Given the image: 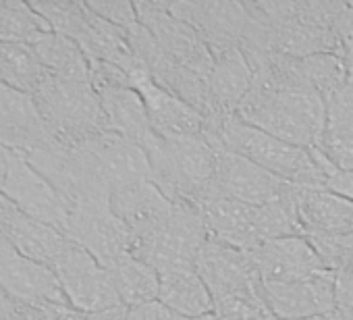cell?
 Here are the masks:
<instances>
[{"label": "cell", "mask_w": 353, "mask_h": 320, "mask_svg": "<svg viewBox=\"0 0 353 320\" xmlns=\"http://www.w3.org/2000/svg\"><path fill=\"white\" fill-rule=\"evenodd\" d=\"M152 181L172 204L200 206L216 194V143L206 131L162 139L148 150Z\"/></svg>", "instance_id": "obj_1"}, {"label": "cell", "mask_w": 353, "mask_h": 320, "mask_svg": "<svg viewBox=\"0 0 353 320\" xmlns=\"http://www.w3.org/2000/svg\"><path fill=\"white\" fill-rule=\"evenodd\" d=\"M206 133L219 137L229 150L252 160L264 171L285 179L301 190H324V173L310 150L287 143L237 114L225 117L219 125L206 127Z\"/></svg>", "instance_id": "obj_2"}, {"label": "cell", "mask_w": 353, "mask_h": 320, "mask_svg": "<svg viewBox=\"0 0 353 320\" xmlns=\"http://www.w3.org/2000/svg\"><path fill=\"white\" fill-rule=\"evenodd\" d=\"M26 158L59 192L69 212L85 206H110V186L85 143H67L52 135Z\"/></svg>", "instance_id": "obj_3"}, {"label": "cell", "mask_w": 353, "mask_h": 320, "mask_svg": "<svg viewBox=\"0 0 353 320\" xmlns=\"http://www.w3.org/2000/svg\"><path fill=\"white\" fill-rule=\"evenodd\" d=\"M34 100L48 129L67 143H83L108 131L98 92L90 81L46 75Z\"/></svg>", "instance_id": "obj_4"}, {"label": "cell", "mask_w": 353, "mask_h": 320, "mask_svg": "<svg viewBox=\"0 0 353 320\" xmlns=\"http://www.w3.org/2000/svg\"><path fill=\"white\" fill-rule=\"evenodd\" d=\"M206 241L208 231L200 210L192 204H172L158 227L133 239L131 254L156 268L158 274L196 270Z\"/></svg>", "instance_id": "obj_5"}, {"label": "cell", "mask_w": 353, "mask_h": 320, "mask_svg": "<svg viewBox=\"0 0 353 320\" xmlns=\"http://www.w3.org/2000/svg\"><path fill=\"white\" fill-rule=\"evenodd\" d=\"M137 21L154 36L160 48L179 65L208 79L214 69V57L204 38L185 21L168 11V0H137Z\"/></svg>", "instance_id": "obj_6"}, {"label": "cell", "mask_w": 353, "mask_h": 320, "mask_svg": "<svg viewBox=\"0 0 353 320\" xmlns=\"http://www.w3.org/2000/svg\"><path fill=\"white\" fill-rule=\"evenodd\" d=\"M50 270L57 274L59 285L73 310L94 314L123 306L106 268L73 241Z\"/></svg>", "instance_id": "obj_7"}, {"label": "cell", "mask_w": 353, "mask_h": 320, "mask_svg": "<svg viewBox=\"0 0 353 320\" xmlns=\"http://www.w3.org/2000/svg\"><path fill=\"white\" fill-rule=\"evenodd\" d=\"M214 143H216L214 188L219 196L233 198L250 206H268L287 198L295 190V186L264 171L262 167L254 165L252 160L243 158L241 154L229 150L219 137H214Z\"/></svg>", "instance_id": "obj_8"}, {"label": "cell", "mask_w": 353, "mask_h": 320, "mask_svg": "<svg viewBox=\"0 0 353 320\" xmlns=\"http://www.w3.org/2000/svg\"><path fill=\"white\" fill-rule=\"evenodd\" d=\"M168 11L204 38L212 57L229 48H239L250 21L248 7L241 0H176L168 3Z\"/></svg>", "instance_id": "obj_9"}, {"label": "cell", "mask_w": 353, "mask_h": 320, "mask_svg": "<svg viewBox=\"0 0 353 320\" xmlns=\"http://www.w3.org/2000/svg\"><path fill=\"white\" fill-rule=\"evenodd\" d=\"M0 192L28 217L52 225L65 233L69 221V208L65 200L30 165V160L23 154L9 150V169Z\"/></svg>", "instance_id": "obj_10"}, {"label": "cell", "mask_w": 353, "mask_h": 320, "mask_svg": "<svg viewBox=\"0 0 353 320\" xmlns=\"http://www.w3.org/2000/svg\"><path fill=\"white\" fill-rule=\"evenodd\" d=\"M65 235L90 252L102 266L131 254V231L110 206H85L69 212Z\"/></svg>", "instance_id": "obj_11"}, {"label": "cell", "mask_w": 353, "mask_h": 320, "mask_svg": "<svg viewBox=\"0 0 353 320\" xmlns=\"http://www.w3.org/2000/svg\"><path fill=\"white\" fill-rule=\"evenodd\" d=\"M250 258L264 285L301 281L330 270L305 235L268 239L252 250Z\"/></svg>", "instance_id": "obj_12"}, {"label": "cell", "mask_w": 353, "mask_h": 320, "mask_svg": "<svg viewBox=\"0 0 353 320\" xmlns=\"http://www.w3.org/2000/svg\"><path fill=\"white\" fill-rule=\"evenodd\" d=\"M0 289L19 301L69 306L57 274L48 266L23 256L3 233H0Z\"/></svg>", "instance_id": "obj_13"}, {"label": "cell", "mask_w": 353, "mask_h": 320, "mask_svg": "<svg viewBox=\"0 0 353 320\" xmlns=\"http://www.w3.org/2000/svg\"><path fill=\"white\" fill-rule=\"evenodd\" d=\"M196 272L206 283L212 299L262 289V281L252 264L250 252L231 248L210 237L198 256Z\"/></svg>", "instance_id": "obj_14"}, {"label": "cell", "mask_w": 353, "mask_h": 320, "mask_svg": "<svg viewBox=\"0 0 353 320\" xmlns=\"http://www.w3.org/2000/svg\"><path fill=\"white\" fill-rule=\"evenodd\" d=\"M332 270L289 283H262L266 303L279 320H301L330 314L336 308Z\"/></svg>", "instance_id": "obj_15"}, {"label": "cell", "mask_w": 353, "mask_h": 320, "mask_svg": "<svg viewBox=\"0 0 353 320\" xmlns=\"http://www.w3.org/2000/svg\"><path fill=\"white\" fill-rule=\"evenodd\" d=\"M131 88L139 92L152 129L156 131L158 137L172 139V137H190V135L204 133L206 127L204 114L192 104H188L185 100H181L179 96H174L172 92L158 86L150 73L133 79Z\"/></svg>", "instance_id": "obj_16"}, {"label": "cell", "mask_w": 353, "mask_h": 320, "mask_svg": "<svg viewBox=\"0 0 353 320\" xmlns=\"http://www.w3.org/2000/svg\"><path fill=\"white\" fill-rule=\"evenodd\" d=\"M52 135L34 96L0 83V146L26 156Z\"/></svg>", "instance_id": "obj_17"}, {"label": "cell", "mask_w": 353, "mask_h": 320, "mask_svg": "<svg viewBox=\"0 0 353 320\" xmlns=\"http://www.w3.org/2000/svg\"><path fill=\"white\" fill-rule=\"evenodd\" d=\"M83 143L102 169L110 194L135 183L152 181L150 156L139 143L112 131H104Z\"/></svg>", "instance_id": "obj_18"}, {"label": "cell", "mask_w": 353, "mask_h": 320, "mask_svg": "<svg viewBox=\"0 0 353 320\" xmlns=\"http://www.w3.org/2000/svg\"><path fill=\"white\" fill-rule=\"evenodd\" d=\"M252 79L254 71L241 48H229L214 54V69L208 77L210 110L204 117L206 127H214L225 117L237 112L241 100L252 88Z\"/></svg>", "instance_id": "obj_19"}, {"label": "cell", "mask_w": 353, "mask_h": 320, "mask_svg": "<svg viewBox=\"0 0 353 320\" xmlns=\"http://www.w3.org/2000/svg\"><path fill=\"white\" fill-rule=\"evenodd\" d=\"M96 92H98V98L106 117L108 131L119 133L139 143L145 152L158 141V135L152 129L145 104L135 88L108 86V88H98Z\"/></svg>", "instance_id": "obj_20"}, {"label": "cell", "mask_w": 353, "mask_h": 320, "mask_svg": "<svg viewBox=\"0 0 353 320\" xmlns=\"http://www.w3.org/2000/svg\"><path fill=\"white\" fill-rule=\"evenodd\" d=\"M110 208L129 227L131 239H137L164 221L172 210V202L156 188L154 181H143L112 192Z\"/></svg>", "instance_id": "obj_21"}, {"label": "cell", "mask_w": 353, "mask_h": 320, "mask_svg": "<svg viewBox=\"0 0 353 320\" xmlns=\"http://www.w3.org/2000/svg\"><path fill=\"white\" fill-rule=\"evenodd\" d=\"M297 212L303 235H341L353 231V202L328 190L297 188Z\"/></svg>", "instance_id": "obj_22"}, {"label": "cell", "mask_w": 353, "mask_h": 320, "mask_svg": "<svg viewBox=\"0 0 353 320\" xmlns=\"http://www.w3.org/2000/svg\"><path fill=\"white\" fill-rule=\"evenodd\" d=\"M3 235L30 260L52 268L57 260L63 256L71 239L57 227L36 221L21 212L19 208L9 219Z\"/></svg>", "instance_id": "obj_23"}, {"label": "cell", "mask_w": 353, "mask_h": 320, "mask_svg": "<svg viewBox=\"0 0 353 320\" xmlns=\"http://www.w3.org/2000/svg\"><path fill=\"white\" fill-rule=\"evenodd\" d=\"M158 299L190 320L214 312L212 293L196 270H176L160 274Z\"/></svg>", "instance_id": "obj_24"}, {"label": "cell", "mask_w": 353, "mask_h": 320, "mask_svg": "<svg viewBox=\"0 0 353 320\" xmlns=\"http://www.w3.org/2000/svg\"><path fill=\"white\" fill-rule=\"evenodd\" d=\"M104 268L125 308H133V306L158 299L160 274L156 268H152L148 262L139 260L137 256L125 254L108 262Z\"/></svg>", "instance_id": "obj_25"}, {"label": "cell", "mask_w": 353, "mask_h": 320, "mask_svg": "<svg viewBox=\"0 0 353 320\" xmlns=\"http://www.w3.org/2000/svg\"><path fill=\"white\" fill-rule=\"evenodd\" d=\"M32 46L50 75L75 81H90V61L73 40L54 32H46L36 38Z\"/></svg>", "instance_id": "obj_26"}, {"label": "cell", "mask_w": 353, "mask_h": 320, "mask_svg": "<svg viewBox=\"0 0 353 320\" xmlns=\"http://www.w3.org/2000/svg\"><path fill=\"white\" fill-rule=\"evenodd\" d=\"M46 75L32 44L0 42V83L34 96Z\"/></svg>", "instance_id": "obj_27"}, {"label": "cell", "mask_w": 353, "mask_h": 320, "mask_svg": "<svg viewBox=\"0 0 353 320\" xmlns=\"http://www.w3.org/2000/svg\"><path fill=\"white\" fill-rule=\"evenodd\" d=\"M46 32H50V28L36 13L32 3L0 0V42L32 44Z\"/></svg>", "instance_id": "obj_28"}, {"label": "cell", "mask_w": 353, "mask_h": 320, "mask_svg": "<svg viewBox=\"0 0 353 320\" xmlns=\"http://www.w3.org/2000/svg\"><path fill=\"white\" fill-rule=\"evenodd\" d=\"M36 13L48 23L50 32L61 34L75 44L88 32L90 26V7L88 3H77V0H44V3H32Z\"/></svg>", "instance_id": "obj_29"}, {"label": "cell", "mask_w": 353, "mask_h": 320, "mask_svg": "<svg viewBox=\"0 0 353 320\" xmlns=\"http://www.w3.org/2000/svg\"><path fill=\"white\" fill-rule=\"evenodd\" d=\"M299 69L305 81L320 92L324 100L349 81V67L339 54H314L299 59Z\"/></svg>", "instance_id": "obj_30"}, {"label": "cell", "mask_w": 353, "mask_h": 320, "mask_svg": "<svg viewBox=\"0 0 353 320\" xmlns=\"http://www.w3.org/2000/svg\"><path fill=\"white\" fill-rule=\"evenodd\" d=\"M214 314L219 320H279L266 303L262 289L214 299Z\"/></svg>", "instance_id": "obj_31"}, {"label": "cell", "mask_w": 353, "mask_h": 320, "mask_svg": "<svg viewBox=\"0 0 353 320\" xmlns=\"http://www.w3.org/2000/svg\"><path fill=\"white\" fill-rule=\"evenodd\" d=\"M322 262L336 272H353V231L341 235H305Z\"/></svg>", "instance_id": "obj_32"}, {"label": "cell", "mask_w": 353, "mask_h": 320, "mask_svg": "<svg viewBox=\"0 0 353 320\" xmlns=\"http://www.w3.org/2000/svg\"><path fill=\"white\" fill-rule=\"evenodd\" d=\"M316 150L334 169L353 173V129L351 127L326 123L322 143Z\"/></svg>", "instance_id": "obj_33"}, {"label": "cell", "mask_w": 353, "mask_h": 320, "mask_svg": "<svg viewBox=\"0 0 353 320\" xmlns=\"http://www.w3.org/2000/svg\"><path fill=\"white\" fill-rule=\"evenodd\" d=\"M88 7L98 17L106 19L108 23H112L121 30H129L131 26L137 23L135 5L127 3V0H88Z\"/></svg>", "instance_id": "obj_34"}, {"label": "cell", "mask_w": 353, "mask_h": 320, "mask_svg": "<svg viewBox=\"0 0 353 320\" xmlns=\"http://www.w3.org/2000/svg\"><path fill=\"white\" fill-rule=\"evenodd\" d=\"M326 123L353 129V81H347L336 94L326 98Z\"/></svg>", "instance_id": "obj_35"}, {"label": "cell", "mask_w": 353, "mask_h": 320, "mask_svg": "<svg viewBox=\"0 0 353 320\" xmlns=\"http://www.w3.org/2000/svg\"><path fill=\"white\" fill-rule=\"evenodd\" d=\"M310 152L314 154L316 163L320 165V169L324 173V190H328V192H332L336 196H343V198L353 202V173L334 169L318 150H310Z\"/></svg>", "instance_id": "obj_36"}, {"label": "cell", "mask_w": 353, "mask_h": 320, "mask_svg": "<svg viewBox=\"0 0 353 320\" xmlns=\"http://www.w3.org/2000/svg\"><path fill=\"white\" fill-rule=\"evenodd\" d=\"M332 32L339 40L341 57L345 59L347 67H351L353 65V5L351 3H345V7L336 15L332 23Z\"/></svg>", "instance_id": "obj_37"}, {"label": "cell", "mask_w": 353, "mask_h": 320, "mask_svg": "<svg viewBox=\"0 0 353 320\" xmlns=\"http://www.w3.org/2000/svg\"><path fill=\"white\" fill-rule=\"evenodd\" d=\"M69 306H57V303H30V301H13V310L9 314V320H59L63 310Z\"/></svg>", "instance_id": "obj_38"}, {"label": "cell", "mask_w": 353, "mask_h": 320, "mask_svg": "<svg viewBox=\"0 0 353 320\" xmlns=\"http://www.w3.org/2000/svg\"><path fill=\"white\" fill-rule=\"evenodd\" d=\"M125 320H190L181 314H176L168 306H164L160 299L145 301L133 308H127Z\"/></svg>", "instance_id": "obj_39"}, {"label": "cell", "mask_w": 353, "mask_h": 320, "mask_svg": "<svg viewBox=\"0 0 353 320\" xmlns=\"http://www.w3.org/2000/svg\"><path fill=\"white\" fill-rule=\"evenodd\" d=\"M336 312L343 320H353V272H336L334 279Z\"/></svg>", "instance_id": "obj_40"}, {"label": "cell", "mask_w": 353, "mask_h": 320, "mask_svg": "<svg viewBox=\"0 0 353 320\" xmlns=\"http://www.w3.org/2000/svg\"><path fill=\"white\" fill-rule=\"evenodd\" d=\"M125 314H127L125 306L114 308V310H106V312H94V314L79 312L73 308H65L63 314L59 316V320H125Z\"/></svg>", "instance_id": "obj_41"}, {"label": "cell", "mask_w": 353, "mask_h": 320, "mask_svg": "<svg viewBox=\"0 0 353 320\" xmlns=\"http://www.w3.org/2000/svg\"><path fill=\"white\" fill-rule=\"evenodd\" d=\"M7 169H9V150L0 146V190H3L5 177H7Z\"/></svg>", "instance_id": "obj_42"}, {"label": "cell", "mask_w": 353, "mask_h": 320, "mask_svg": "<svg viewBox=\"0 0 353 320\" xmlns=\"http://www.w3.org/2000/svg\"><path fill=\"white\" fill-rule=\"evenodd\" d=\"M301 320H343L341 318V314L334 310V312H330V314H322V316H312V318H301Z\"/></svg>", "instance_id": "obj_43"}, {"label": "cell", "mask_w": 353, "mask_h": 320, "mask_svg": "<svg viewBox=\"0 0 353 320\" xmlns=\"http://www.w3.org/2000/svg\"><path fill=\"white\" fill-rule=\"evenodd\" d=\"M351 5H353V0H351Z\"/></svg>", "instance_id": "obj_44"}]
</instances>
